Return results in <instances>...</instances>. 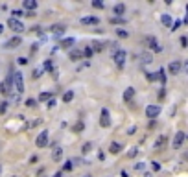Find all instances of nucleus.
<instances>
[{"label":"nucleus","instance_id":"nucleus-10","mask_svg":"<svg viewBox=\"0 0 188 177\" xmlns=\"http://www.w3.org/2000/svg\"><path fill=\"white\" fill-rule=\"evenodd\" d=\"M79 22L81 24H89V26H96V24H100V17H81Z\"/></svg>","mask_w":188,"mask_h":177},{"label":"nucleus","instance_id":"nucleus-20","mask_svg":"<svg viewBox=\"0 0 188 177\" xmlns=\"http://www.w3.org/2000/svg\"><path fill=\"white\" fill-rule=\"evenodd\" d=\"M52 98H54V92H42L39 96V102H50Z\"/></svg>","mask_w":188,"mask_h":177},{"label":"nucleus","instance_id":"nucleus-24","mask_svg":"<svg viewBox=\"0 0 188 177\" xmlns=\"http://www.w3.org/2000/svg\"><path fill=\"white\" fill-rule=\"evenodd\" d=\"M111 24H126V18L122 17V18H118V17H111V20H109Z\"/></svg>","mask_w":188,"mask_h":177},{"label":"nucleus","instance_id":"nucleus-13","mask_svg":"<svg viewBox=\"0 0 188 177\" xmlns=\"http://www.w3.org/2000/svg\"><path fill=\"white\" fill-rule=\"evenodd\" d=\"M52 159H54L55 163H59V161L63 159V148H59V146H54V151H52Z\"/></svg>","mask_w":188,"mask_h":177},{"label":"nucleus","instance_id":"nucleus-8","mask_svg":"<svg viewBox=\"0 0 188 177\" xmlns=\"http://www.w3.org/2000/svg\"><path fill=\"white\" fill-rule=\"evenodd\" d=\"M183 142H185V133L183 131L175 133V137H174V150H179L183 146Z\"/></svg>","mask_w":188,"mask_h":177},{"label":"nucleus","instance_id":"nucleus-34","mask_svg":"<svg viewBox=\"0 0 188 177\" xmlns=\"http://www.w3.org/2000/svg\"><path fill=\"white\" fill-rule=\"evenodd\" d=\"M7 105H9L7 102H2V103H0V113H2V115H4V113L7 111Z\"/></svg>","mask_w":188,"mask_h":177},{"label":"nucleus","instance_id":"nucleus-3","mask_svg":"<svg viewBox=\"0 0 188 177\" xmlns=\"http://www.w3.org/2000/svg\"><path fill=\"white\" fill-rule=\"evenodd\" d=\"M144 41H146V44H148V46H150V48H151L153 52H162V46L159 44V41H157V39H155L153 35H148V37H146Z\"/></svg>","mask_w":188,"mask_h":177},{"label":"nucleus","instance_id":"nucleus-21","mask_svg":"<svg viewBox=\"0 0 188 177\" xmlns=\"http://www.w3.org/2000/svg\"><path fill=\"white\" fill-rule=\"evenodd\" d=\"M72 100H74V92H72V91H66V92L63 94V102L68 103V102H72Z\"/></svg>","mask_w":188,"mask_h":177},{"label":"nucleus","instance_id":"nucleus-35","mask_svg":"<svg viewBox=\"0 0 188 177\" xmlns=\"http://www.w3.org/2000/svg\"><path fill=\"white\" fill-rule=\"evenodd\" d=\"M92 7H100V9H102V7H103V2H102V0H94V2H92Z\"/></svg>","mask_w":188,"mask_h":177},{"label":"nucleus","instance_id":"nucleus-5","mask_svg":"<svg viewBox=\"0 0 188 177\" xmlns=\"http://www.w3.org/2000/svg\"><path fill=\"white\" fill-rule=\"evenodd\" d=\"M35 144H37V148H46L48 146V131H41Z\"/></svg>","mask_w":188,"mask_h":177},{"label":"nucleus","instance_id":"nucleus-30","mask_svg":"<svg viewBox=\"0 0 188 177\" xmlns=\"http://www.w3.org/2000/svg\"><path fill=\"white\" fill-rule=\"evenodd\" d=\"M92 54H94V52H92V48H90V46L83 50V57H87V59H89V57H92Z\"/></svg>","mask_w":188,"mask_h":177},{"label":"nucleus","instance_id":"nucleus-9","mask_svg":"<svg viewBox=\"0 0 188 177\" xmlns=\"http://www.w3.org/2000/svg\"><path fill=\"white\" fill-rule=\"evenodd\" d=\"M100 126H102V127H109V126H111V120H109V111H107V109H102Z\"/></svg>","mask_w":188,"mask_h":177},{"label":"nucleus","instance_id":"nucleus-26","mask_svg":"<svg viewBox=\"0 0 188 177\" xmlns=\"http://www.w3.org/2000/svg\"><path fill=\"white\" fill-rule=\"evenodd\" d=\"M164 144H166V137H164V135H162V137H161V139H157V142H155V148H162V146H164Z\"/></svg>","mask_w":188,"mask_h":177},{"label":"nucleus","instance_id":"nucleus-7","mask_svg":"<svg viewBox=\"0 0 188 177\" xmlns=\"http://www.w3.org/2000/svg\"><path fill=\"white\" fill-rule=\"evenodd\" d=\"M181 66H183V65H181V61H172V63L168 65V72H170V74H174V76H177V74L181 72Z\"/></svg>","mask_w":188,"mask_h":177},{"label":"nucleus","instance_id":"nucleus-11","mask_svg":"<svg viewBox=\"0 0 188 177\" xmlns=\"http://www.w3.org/2000/svg\"><path fill=\"white\" fill-rule=\"evenodd\" d=\"M68 57H70V61H79V59L83 57V50H78V48H72V50L68 52Z\"/></svg>","mask_w":188,"mask_h":177},{"label":"nucleus","instance_id":"nucleus-41","mask_svg":"<svg viewBox=\"0 0 188 177\" xmlns=\"http://www.w3.org/2000/svg\"><path fill=\"white\" fill-rule=\"evenodd\" d=\"M137 153H138V150H137V148H133V150H131V151L127 153V157H135Z\"/></svg>","mask_w":188,"mask_h":177},{"label":"nucleus","instance_id":"nucleus-39","mask_svg":"<svg viewBox=\"0 0 188 177\" xmlns=\"http://www.w3.org/2000/svg\"><path fill=\"white\" fill-rule=\"evenodd\" d=\"M181 46H183V48H186L188 46V39L186 37H181Z\"/></svg>","mask_w":188,"mask_h":177},{"label":"nucleus","instance_id":"nucleus-37","mask_svg":"<svg viewBox=\"0 0 188 177\" xmlns=\"http://www.w3.org/2000/svg\"><path fill=\"white\" fill-rule=\"evenodd\" d=\"M41 74H42V68H35L33 70V78H39Z\"/></svg>","mask_w":188,"mask_h":177},{"label":"nucleus","instance_id":"nucleus-27","mask_svg":"<svg viewBox=\"0 0 188 177\" xmlns=\"http://www.w3.org/2000/svg\"><path fill=\"white\" fill-rule=\"evenodd\" d=\"M72 168H74V161H66V163L63 164V170H65V172H70Z\"/></svg>","mask_w":188,"mask_h":177},{"label":"nucleus","instance_id":"nucleus-16","mask_svg":"<svg viewBox=\"0 0 188 177\" xmlns=\"http://www.w3.org/2000/svg\"><path fill=\"white\" fill-rule=\"evenodd\" d=\"M20 42H22L20 37H13V39H9L6 42V48H17V46H20Z\"/></svg>","mask_w":188,"mask_h":177},{"label":"nucleus","instance_id":"nucleus-33","mask_svg":"<svg viewBox=\"0 0 188 177\" xmlns=\"http://www.w3.org/2000/svg\"><path fill=\"white\" fill-rule=\"evenodd\" d=\"M90 148H92V144H90V142H87V144H83L81 151H83V153H89V151H90Z\"/></svg>","mask_w":188,"mask_h":177},{"label":"nucleus","instance_id":"nucleus-38","mask_svg":"<svg viewBox=\"0 0 188 177\" xmlns=\"http://www.w3.org/2000/svg\"><path fill=\"white\" fill-rule=\"evenodd\" d=\"M151 168H153V170H155V172H159V170H161V164H159V163H155V161H153V163H151Z\"/></svg>","mask_w":188,"mask_h":177},{"label":"nucleus","instance_id":"nucleus-45","mask_svg":"<svg viewBox=\"0 0 188 177\" xmlns=\"http://www.w3.org/2000/svg\"><path fill=\"white\" fill-rule=\"evenodd\" d=\"M135 131H137V127H135V126H133V127H131V129H129V131H127V133H129V135H135Z\"/></svg>","mask_w":188,"mask_h":177},{"label":"nucleus","instance_id":"nucleus-22","mask_svg":"<svg viewBox=\"0 0 188 177\" xmlns=\"http://www.w3.org/2000/svg\"><path fill=\"white\" fill-rule=\"evenodd\" d=\"M74 42H76L74 39H63V41H61V46H63V48H70Z\"/></svg>","mask_w":188,"mask_h":177},{"label":"nucleus","instance_id":"nucleus-6","mask_svg":"<svg viewBox=\"0 0 188 177\" xmlns=\"http://www.w3.org/2000/svg\"><path fill=\"white\" fill-rule=\"evenodd\" d=\"M161 115V107L159 105H148L146 107V116L148 118H157Z\"/></svg>","mask_w":188,"mask_h":177},{"label":"nucleus","instance_id":"nucleus-31","mask_svg":"<svg viewBox=\"0 0 188 177\" xmlns=\"http://www.w3.org/2000/svg\"><path fill=\"white\" fill-rule=\"evenodd\" d=\"M42 70H54V65H52V61H50V59H48V61H44Z\"/></svg>","mask_w":188,"mask_h":177},{"label":"nucleus","instance_id":"nucleus-17","mask_svg":"<svg viewBox=\"0 0 188 177\" xmlns=\"http://www.w3.org/2000/svg\"><path fill=\"white\" fill-rule=\"evenodd\" d=\"M50 30H52L54 35H63V33H65V26H63V24H54Z\"/></svg>","mask_w":188,"mask_h":177},{"label":"nucleus","instance_id":"nucleus-42","mask_svg":"<svg viewBox=\"0 0 188 177\" xmlns=\"http://www.w3.org/2000/svg\"><path fill=\"white\" fill-rule=\"evenodd\" d=\"M179 26H181V20H175V24H172V30H174V31H175V30H177V28H179Z\"/></svg>","mask_w":188,"mask_h":177},{"label":"nucleus","instance_id":"nucleus-19","mask_svg":"<svg viewBox=\"0 0 188 177\" xmlns=\"http://www.w3.org/2000/svg\"><path fill=\"white\" fill-rule=\"evenodd\" d=\"M161 22H162L164 26H168V28H170V26H172V17H170L168 13H164V15L161 17Z\"/></svg>","mask_w":188,"mask_h":177},{"label":"nucleus","instance_id":"nucleus-40","mask_svg":"<svg viewBox=\"0 0 188 177\" xmlns=\"http://www.w3.org/2000/svg\"><path fill=\"white\" fill-rule=\"evenodd\" d=\"M26 105H28V107H35V100H31V98L26 100Z\"/></svg>","mask_w":188,"mask_h":177},{"label":"nucleus","instance_id":"nucleus-4","mask_svg":"<svg viewBox=\"0 0 188 177\" xmlns=\"http://www.w3.org/2000/svg\"><path fill=\"white\" fill-rule=\"evenodd\" d=\"M113 59H114V63L122 68V66H124V63H126V59H127V54H126L124 50H118V52H114V54H113Z\"/></svg>","mask_w":188,"mask_h":177},{"label":"nucleus","instance_id":"nucleus-28","mask_svg":"<svg viewBox=\"0 0 188 177\" xmlns=\"http://www.w3.org/2000/svg\"><path fill=\"white\" fill-rule=\"evenodd\" d=\"M157 76H159V79H161V83H164V81H166V72H164V68H161V70L157 72Z\"/></svg>","mask_w":188,"mask_h":177},{"label":"nucleus","instance_id":"nucleus-29","mask_svg":"<svg viewBox=\"0 0 188 177\" xmlns=\"http://www.w3.org/2000/svg\"><path fill=\"white\" fill-rule=\"evenodd\" d=\"M116 33H118V37H120V39L129 37V31H126V30H116Z\"/></svg>","mask_w":188,"mask_h":177},{"label":"nucleus","instance_id":"nucleus-18","mask_svg":"<svg viewBox=\"0 0 188 177\" xmlns=\"http://www.w3.org/2000/svg\"><path fill=\"white\" fill-rule=\"evenodd\" d=\"M109 151H111V153H120V151H122V146H120L118 142H111Z\"/></svg>","mask_w":188,"mask_h":177},{"label":"nucleus","instance_id":"nucleus-51","mask_svg":"<svg viewBox=\"0 0 188 177\" xmlns=\"http://www.w3.org/2000/svg\"><path fill=\"white\" fill-rule=\"evenodd\" d=\"M85 177H90V175H85Z\"/></svg>","mask_w":188,"mask_h":177},{"label":"nucleus","instance_id":"nucleus-49","mask_svg":"<svg viewBox=\"0 0 188 177\" xmlns=\"http://www.w3.org/2000/svg\"><path fill=\"white\" fill-rule=\"evenodd\" d=\"M52 177H61V172H57V174H55V175H52Z\"/></svg>","mask_w":188,"mask_h":177},{"label":"nucleus","instance_id":"nucleus-43","mask_svg":"<svg viewBox=\"0 0 188 177\" xmlns=\"http://www.w3.org/2000/svg\"><path fill=\"white\" fill-rule=\"evenodd\" d=\"M18 63H20V65H26V63H28V59H26V57H18Z\"/></svg>","mask_w":188,"mask_h":177},{"label":"nucleus","instance_id":"nucleus-1","mask_svg":"<svg viewBox=\"0 0 188 177\" xmlns=\"http://www.w3.org/2000/svg\"><path fill=\"white\" fill-rule=\"evenodd\" d=\"M13 85H15V92L17 94L24 92V79H22L20 72H13Z\"/></svg>","mask_w":188,"mask_h":177},{"label":"nucleus","instance_id":"nucleus-12","mask_svg":"<svg viewBox=\"0 0 188 177\" xmlns=\"http://www.w3.org/2000/svg\"><path fill=\"white\" fill-rule=\"evenodd\" d=\"M22 6H24V9H28V13H33L37 9V2L35 0H24Z\"/></svg>","mask_w":188,"mask_h":177},{"label":"nucleus","instance_id":"nucleus-46","mask_svg":"<svg viewBox=\"0 0 188 177\" xmlns=\"http://www.w3.org/2000/svg\"><path fill=\"white\" fill-rule=\"evenodd\" d=\"M122 177H129V175H127V172H126V170H122Z\"/></svg>","mask_w":188,"mask_h":177},{"label":"nucleus","instance_id":"nucleus-14","mask_svg":"<svg viewBox=\"0 0 188 177\" xmlns=\"http://www.w3.org/2000/svg\"><path fill=\"white\" fill-rule=\"evenodd\" d=\"M113 13H114V17L122 18V15L126 13V6H124V4H116V6L113 7Z\"/></svg>","mask_w":188,"mask_h":177},{"label":"nucleus","instance_id":"nucleus-23","mask_svg":"<svg viewBox=\"0 0 188 177\" xmlns=\"http://www.w3.org/2000/svg\"><path fill=\"white\" fill-rule=\"evenodd\" d=\"M90 48H92V52H102V50H103V44H102V42H98V41H94Z\"/></svg>","mask_w":188,"mask_h":177},{"label":"nucleus","instance_id":"nucleus-48","mask_svg":"<svg viewBox=\"0 0 188 177\" xmlns=\"http://www.w3.org/2000/svg\"><path fill=\"white\" fill-rule=\"evenodd\" d=\"M183 66H185V70H186V72H188V61H186V63H185V65H183Z\"/></svg>","mask_w":188,"mask_h":177},{"label":"nucleus","instance_id":"nucleus-25","mask_svg":"<svg viewBox=\"0 0 188 177\" xmlns=\"http://www.w3.org/2000/svg\"><path fill=\"white\" fill-rule=\"evenodd\" d=\"M151 61H153L151 54H142V63H144V65H150Z\"/></svg>","mask_w":188,"mask_h":177},{"label":"nucleus","instance_id":"nucleus-2","mask_svg":"<svg viewBox=\"0 0 188 177\" xmlns=\"http://www.w3.org/2000/svg\"><path fill=\"white\" fill-rule=\"evenodd\" d=\"M7 26L13 30V31H17V33H22L26 28H24V24L18 20V18H13V17H9V20H7Z\"/></svg>","mask_w":188,"mask_h":177},{"label":"nucleus","instance_id":"nucleus-36","mask_svg":"<svg viewBox=\"0 0 188 177\" xmlns=\"http://www.w3.org/2000/svg\"><path fill=\"white\" fill-rule=\"evenodd\" d=\"M11 15H13V18H18V17H22L24 13H22V11H18V9H15V11H13Z\"/></svg>","mask_w":188,"mask_h":177},{"label":"nucleus","instance_id":"nucleus-50","mask_svg":"<svg viewBox=\"0 0 188 177\" xmlns=\"http://www.w3.org/2000/svg\"><path fill=\"white\" fill-rule=\"evenodd\" d=\"M2 31H4V26H2V24H0V33H2Z\"/></svg>","mask_w":188,"mask_h":177},{"label":"nucleus","instance_id":"nucleus-15","mask_svg":"<svg viewBox=\"0 0 188 177\" xmlns=\"http://www.w3.org/2000/svg\"><path fill=\"white\" fill-rule=\"evenodd\" d=\"M133 98H135V89H133V87H127V89L124 91V102H127V103H129Z\"/></svg>","mask_w":188,"mask_h":177},{"label":"nucleus","instance_id":"nucleus-44","mask_svg":"<svg viewBox=\"0 0 188 177\" xmlns=\"http://www.w3.org/2000/svg\"><path fill=\"white\" fill-rule=\"evenodd\" d=\"M54 105H55V100H54V98H52V100H50V102H48V107H54Z\"/></svg>","mask_w":188,"mask_h":177},{"label":"nucleus","instance_id":"nucleus-32","mask_svg":"<svg viewBox=\"0 0 188 177\" xmlns=\"http://www.w3.org/2000/svg\"><path fill=\"white\" fill-rule=\"evenodd\" d=\"M148 79H150V81H155V79H159L157 72H148Z\"/></svg>","mask_w":188,"mask_h":177},{"label":"nucleus","instance_id":"nucleus-47","mask_svg":"<svg viewBox=\"0 0 188 177\" xmlns=\"http://www.w3.org/2000/svg\"><path fill=\"white\" fill-rule=\"evenodd\" d=\"M185 22H188V4H186V17H185Z\"/></svg>","mask_w":188,"mask_h":177}]
</instances>
